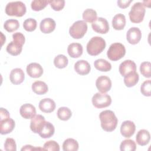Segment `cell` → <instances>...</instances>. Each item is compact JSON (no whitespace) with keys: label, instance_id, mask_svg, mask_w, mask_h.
Listing matches in <instances>:
<instances>
[{"label":"cell","instance_id":"obj_1","mask_svg":"<svg viewBox=\"0 0 151 151\" xmlns=\"http://www.w3.org/2000/svg\"><path fill=\"white\" fill-rule=\"evenodd\" d=\"M99 119L101 128L104 131L110 132L116 128L118 120L113 111L106 110L101 111L99 114Z\"/></svg>","mask_w":151,"mask_h":151},{"label":"cell","instance_id":"obj_2","mask_svg":"<svg viewBox=\"0 0 151 151\" xmlns=\"http://www.w3.org/2000/svg\"><path fill=\"white\" fill-rule=\"evenodd\" d=\"M106 45L105 40L101 37H93L87 44V52L92 56H96L100 54Z\"/></svg>","mask_w":151,"mask_h":151},{"label":"cell","instance_id":"obj_3","mask_svg":"<svg viewBox=\"0 0 151 151\" xmlns=\"http://www.w3.org/2000/svg\"><path fill=\"white\" fill-rule=\"evenodd\" d=\"M5 13L9 16L21 17L26 13L27 8L24 3L21 1L10 2L5 7Z\"/></svg>","mask_w":151,"mask_h":151},{"label":"cell","instance_id":"obj_4","mask_svg":"<svg viewBox=\"0 0 151 151\" xmlns=\"http://www.w3.org/2000/svg\"><path fill=\"white\" fill-rule=\"evenodd\" d=\"M145 12V8L142 2H136L133 5L129 12L130 21L133 23L141 22L143 20Z\"/></svg>","mask_w":151,"mask_h":151},{"label":"cell","instance_id":"obj_5","mask_svg":"<svg viewBox=\"0 0 151 151\" xmlns=\"http://www.w3.org/2000/svg\"><path fill=\"white\" fill-rule=\"evenodd\" d=\"M126 54L124 45L120 42L111 44L107 50V57L111 61H117L123 58Z\"/></svg>","mask_w":151,"mask_h":151},{"label":"cell","instance_id":"obj_6","mask_svg":"<svg viewBox=\"0 0 151 151\" xmlns=\"http://www.w3.org/2000/svg\"><path fill=\"white\" fill-rule=\"evenodd\" d=\"M87 24L83 20L76 21L70 28L69 34L74 39H80L84 37L87 31Z\"/></svg>","mask_w":151,"mask_h":151},{"label":"cell","instance_id":"obj_7","mask_svg":"<svg viewBox=\"0 0 151 151\" xmlns=\"http://www.w3.org/2000/svg\"><path fill=\"white\" fill-rule=\"evenodd\" d=\"M111 103V97L106 93H96L92 97L93 105L98 109L109 106Z\"/></svg>","mask_w":151,"mask_h":151},{"label":"cell","instance_id":"obj_8","mask_svg":"<svg viewBox=\"0 0 151 151\" xmlns=\"http://www.w3.org/2000/svg\"><path fill=\"white\" fill-rule=\"evenodd\" d=\"M93 29L99 34H106L109 30V25L107 21L102 17L97 19L91 24Z\"/></svg>","mask_w":151,"mask_h":151},{"label":"cell","instance_id":"obj_9","mask_svg":"<svg viewBox=\"0 0 151 151\" xmlns=\"http://www.w3.org/2000/svg\"><path fill=\"white\" fill-rule=\"evenodd\" d=\"M96 86L100 93H106L109 91L111 87V81L109 77L101 76L97 78Z\"/></svg>","mask_w":151,"mask_h":151},{"label":"cell","instance_id":"obj_10","mask_svg":"<svg viewBox=\"0 0 151 151\" xmlns=\"http://www.w3.org/2000/svg\"><path fill=\"white\" fill-rule=\"evenodd\" d=\"M119 71L120 74L123 77L127 76L131 73L136 72V63L132 60H126L120 64L119 67Z\"/></svg>","mask_w":151,"mask_h":151},{"label":"cell","instance_id":"obj_11","mask_svg":"<svg viewBox=\"0 0 151 151\" xmlns=\"http://www.w3.org/2000/svg\"><path fill=\"white\" fill-rule=\"evenodd\" d=\"M142 38L140 29L137 27L130 28L126 33V39L129 43L132 45L137 44Z\"/></svg>","mask_w":151,"mask_h":151},{"label":"cell","instance_id":"obj_12","mask_svg":"<svg viewBox=\"0 0 151 151\" xmlns=\"http://www.w3.org/2000/svg\"><path fill=\"white\" fill-rule=\"evenodd\" d=\"M136 130L134 123L130 120L124 121L120 126V133L122 135L126 138H129L133 136Z\"/></svg>","mask_w":151,"mask_h":151},{"label":"cell","instance_id":"obj_13","mask_svg":"<svg viewBox=\"0 0 151 151\" xmlns=\"http://www.w3.org/2000/svg\"><path fill=\"white\" fill-rule=\"evenodd\" d=\"M27 73L32 78H39L43 74V68L41 65L37 63H31L27 66Z\"/></svg>","mask_w":151,"mask_h":151},{"label":"cell","instance_id":"obj_14","mask_svg":"<svg viewBox=\"0 0 151 151\" xmlns=\"http://www.w3.org/2000/svg\"><path fill=\"white\" fill-rule=\"evenodd\" d=\"M56 24L55 21L51 18H45L43 19L40 24L41 31L44 34H50L55 28Z\"/></svg>","mask_w":151,"mask_h":151},{"label":"cell","instance_id":"obj_15","mask_svg":"<svg viewBox=\"0 0 151 151\" xmlns=\"http://www.w3.org/2000/svg\"><path fill=\"white\" fill-rule=\"evenodd\" d=\"M19 113L21 116L25 119H32L36 114V109L32 104L25 103L21 106Z\"/></svg>","mask_w":151,"mask_h":151},{"label":"cell","instance_id":"obj_16","mask_svg":"<svg viewBox=\"0 0 151 151\" xmlns=\"http://www.w3.org/2000/svg\"><path fill=\"white\" fill-rule=\"evenodd\" d=\"M25 78V74L23 70L20 68H16L11 70L9 74L11 82L15 85L22 83Z\"/></svg>","mask_w":151,"mask_h":151},{"label":"cell","instance_id":"obj_17","mask_svg":"<svg viewBox=\"0 0 151 151\" xmlns=\"http://www.w3.org/2000/svg\"><path fill=\"white\" fill-rule=\"evenodd\" d=\"M55 101L50 98H45L42 99L39 103V109L44 113H49L52 112L55 109Z\"/></svg>","mask_w":151,"mask_h":151},{"label":"cell","instance_id":"obj_18","mask_svg":"<svg viewBox=\"0 0 151 151\" xmlns=\"http://www.w3.org/2000/svg\"><path fill=\"white\" fill-rule=\"evenodd\" d=\"M15 126V121L11 118H7L0 120V133L1 134H6L11 133Z\"/></svg>","mask_w":151,"mask_h":151},{"label":"cell","instance_id":"obj_19","mask_svg":"<svg viewBox=\"0 0 151 151\" xmlns=\"http://www.w3.org/2000/svg\"><path fill=\"white\" fill-rule=\"evenodd\" d=\"M45 122V118L41 114L35 115L31 120L30 129L34 133H38L43 124Z\"/></svg>","mask_w":151,"mask_h":151},{"label":"cell","instance_id":"obj_20","mask_svg":"<svg viewBox=\"0 0 151 151\" xmlns=\"http://www.w3.org/2000/svg\"><path fill=\"white\" fill-rule=\"evenodd\" d=\"M74 70L80 75H87L91 70V66L88 61L84 60H80L75 63Z\"/></svg>","mask_w":151,"mask_h":151},{"label":"cell","instance_id":"obj_21","mask_svg":"<svg viewBox=\"0 0 151 151\" xmlns=\"http://www.w3.org/2000/svg\"><path fill=\"white\" fill-rule=\"evenodd\" d=\"M54 125L49 122H45L38 132V134L43 139H47L51 137L54 134Z\"/></svg>","mask_w":151,"mask_h":151},{"label":"cell","instance_id":"obj_22","mask_svg":"<svg viewBox=\"0 0 151 151\" xmlns=\"http://www.w3.org/2000/svg\"><path fill=\"white\" fill-rule=\"evenodd\" d=\"M83 46L80 43H71L67 47V52L68 55L74 58L80 57L83 54Z\"/></svg>","mask_w":151,"mask_h":151},{"label":"cell","instance_id":"obj_23","mask_svg":"<svg viewBox=\"0 0 151 151\" xmlns=\"http://www.w3.org/2000/svg\"><path fill=\"white\" fill-rule=\"evenodd\" d=\"M150 139V134L148 130L145 129L140 130L136 136L137 143L142 146L147 145Z\"/></svg>","mask_w":151,"mask_h":151},{"label":"cell","instance_id":"obj_24","mask_svg":"<svg viewBox=\"0 0 151 151\" xmlns=\"http://www.w3.org/2000/svg\"><path fill=\"white\" fill-rule=\"evenodd\" d=\"M126 25V17L122 14H117L112 19V26L116 30H122Z\"/></svg>","mask_w":151,"mask_h":151},{"label":"cell","instance_id":"obj_25","mask_svg":"<svg viewBox=\"0 0 151 151\" xmlns=\"http://www.w3.org/2000/svg\"><path fill=\"white\" fill-rule=\"evenodd\" d=\"M32 90L35 94L42 95L48 91V88L45 82L42 81H36L32 84Z\"/></svg>","mask_w":151,"mask_h":151},{"label":"cell","instance_id":"obj_26","mask_svg":"<svg viewBox=\"0 0 151 151\" xmlns=\"http://www.w3.org/2000/svg\"><path fill=\"white\" fill-rule=\"evenodd\" d=\"M6 50L9 54L16 56L21 52L22 50V45L14 41H12L8 44Z\"/></svg>","mask_w":151,"mask_h":151},{"label":"cell","instance_id":"obj_27","mask_svg":"<svg viewBox=\"0 0 151 151\" xmlns=\"http://www.w3.org/2000/svg\"><path fill=\"white\" fill-rule=\"evenodd\" d=\"M78 147V143L73 138L67 139L63 143V150L64 151H77Z\"/></svg>","mask_w":151,"mask_h":151},{"label":"cell","instance_id":"obj_28","mask_svg":"<svg viewBox=\"0 0 151 151\" xmlns=\"http://www.w3.org/2000/svg\"><path fill=\"white\" fill-rule=\"evenodd\" d=\"M94 65L97 70L100 71L107 72L111 69V64L106 60L102 58L96 60L94 63Z\"/></svg>","mask_w":151,"mask_h":151},{"label":"cell","instance_id":"obj_29","mask_svg":"<svg viewBox=\"0 0 151 151\" xmlns=\"http://www.w3.org/2000/svg\"><path fill=\"white\" fill-rule=\"evenodd\" d=\"M124 77V83L127 87H131L135 86L139 79V74L136 72L131 73Z\"/></svg>","mask_w":151,"mask_h":151},{"label":"cell","instance_id":"obj_30","mask_svg":"<svg viewBox=\"0 0 151 151\" xmlns=\"http://www.w3.org/2000/svg\"><path fill=\"white\" fill-rule=\"evenodd\" d=\"M71 110L67 107H61L57 110V117L60 120L67 121L71 118Z\"/></svg>","mask_w":151,"mask_h":151},{"label":"cell","instance_id":"obj_31","mask_svg":"<svg viewBox=\"0 0 151 151\" xmlns=\"http://www.w3.org/2000/svg\"><path fill=\"white\" fill-rule=\"evenodd\" d=\"M19 23L18 20L9 19L6 20L4 24V28L9 32H14L19 28Z\"/></svg>","mask_w":151,"mask_h":151},{"label":"cell","instance_id":"obj_32","mask_svg":"<svg viewBox=\"0 0 151 151\" xmlns=\"http://www.w3.org/2000/svg\"><path fill=\"white\" fill-rule=\"evenodd\" d=\"M136 149V143L131 139L123 140L120 145V150L121 151H134Z\"/></svg>","mask_w":151,"mask_h":151},{"label":"cell","instance_id":"obj_33","mask_svg":"<svg viewBox=\"0 0 151 151\" xmlns=\"http://www.w3.org/2000/svg\"><path fill=\"white\" fill-rule=\"evenodd\" d=\"M68 63V60L67 57L63 54H59L54 59V64L58 68H64L66 67Z\"/></svg>","mask_w":151,"mask_h":151},{"label":"cell","instance_id":"obj_34","mask_svg":"<svg viewBox=\"0 0 151 151\" xmlns=\"http://www.w3.org/2000/svg\"><path fill=\"white\" fill-rule=\"evenodd\" d=\"M97 12L95 10L90 8L86 9L83 13V19L85 22L93 23L97 19Z\"/></svg>","mask_w":151,"mask_h":151},{"label":"cell","instance_id":"obj_35","mask_svg":"<svg viewBox=\"0 0 151 151\" xmlns=\"http://www.w3.org/2000/svg\"><path fill=\"white\" fill-rule=\"evenodd\" d=\"M48 4V1L47 0H34L31 2V7L33 11H39L46 7Z\"/></svg>","mask_w":151,"mask_h":151},{"label":"cell","instance_id":"obj_36","mask_svg":"<svg viewBox=\"0 0 151 151\" xmlns=\"http://www.w3.org/2000/svg\"><path fill=\"white\" fill-rule=\"evenodd\" d=\"M37 21L32 18H29L25 19L23 23L24 28L25 30L28 32H32L34 31L37 28Z\"/></svg>","mask_w":151,"mask_h":151},{"label":"cell","instance_id":"obj_37","mask_svg":"<svg viewBox=\"0 0 151 151\" xmlns=\"http://www.w3.org/2000/svg\"><path fill=\"white\" fill-rule=\"evenodd\" d=\"M151 64L149 61H145L141 63L140 65V71L143 76L146 78H150Z\"/></svg>","mask_w":151,"mask_h":151},{"label":"cell","instance_id":"obj_38","mask_svg":"<svg viewBox=\"0 0 151 151\" xmlns=\"http://www.w3.org/2000/svg\"><path fill=\"white\" fill-rule=\"evenodd\" d=\"M43 148L44 150H51V151L60 150V146L58 143L54 140H49L45 142Z\"/></svg>","mask_w":151,"mask_h":151},{"label":"cell","instance_id":"obj_39","mask_svg":"<svg viewBox=\"0 0 151 151\" xmlns=\"http://www.w3.org/2000/svg\"><path fill=\"white\" fill-rule=\"evenodd\" d=\"M150 90H151L150 80H147L145 81L140 86V91L142 94L145 96L149 97L150 96Z\"/></svg>","mask_w":151,"mask_h":151},{"label":"cell","instance_id":"obj_40","mask_svg":"<svg viewBox=\"0 0 151 151\" xmlns=\"http://www.w3.org/2000/svg\"><path fill=\"white\" fill-rule=\"evenodd\" d=\"M51 7L56 11H61L63 9L65 5V1L64 0H55V1H48Z\"/></svg>","mask_w":151,"mask_h":151},{"label":"cell","instance_id":"obj_41","mask_svg":"<svg viewBox=\"0 0 151 151\" xmlns=\"http://www.w3.org/2000/svg\"><path fill=\"white\" fill-rule=\"evenodd\" d=\"M4 149L6 151H16L17 145L15 140L12 138H6L4 143Z\"/></svg>","mask_w":151,"mask_h":151},{"label":"cell","instance_id":"obj_42","mask_svg":"<svg viewBox=\"0 0 151 151\" xmlns=\"http://www.w3.org/2000/svg\"><path fill=\"white\" fill-rule=\"evenodd\" d=\"M12 38H13V41L21 44L22 45L24 44L25 41V36L24 35V34H22L21 32H19L13 34Z\"/></svg>","mask_w":151,"mask_h":151},{"label":"cell","instance_id":"obj_43","mask_svg":"<svg viewBox=\"0 0 151 151\" xmlns=\"http://www.w3.org/2000/svg\"><path fill=\"white\" fill-rule=\"evenodd\" d=\"M132 2V0H129V1L119 0V1H117V5L120 8L124 9V8H126L127 7H128Z\"/></svg>","mask_w":151,"mask_h":151},{"label":"cell","instance_id":"obj_44","mask_svg":"<svg viewBox=\"0 0 151 151\" xmlns=\"http://www.w3.org/2000/svg\"><path fill=\"white\" fill-rule=\"evenodd\" d=\"M9 117H10V116L8 111L5 109L1 107L0 109V120H4L7 118H9Z\"/></svg>","mask_w":151,"mask_h":151},{"label":"cell","instance_id":"obj_45","mask_svg":"<svg viewBox=\"0 0 151 151\" xmlns=\"http://www.w3.org/2000/svg\"><path fill=\"white\" fill-rule=\"evenodd\" d=\"M44 150V148H38V147H34L32 146L31 145H25L24 146V147H22L21 149V151H23V150Z\"/></svg>","mask_w":151,"mask_h":151}]
</instances>
